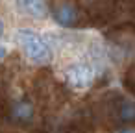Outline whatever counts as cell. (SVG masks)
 <instances>
[{"label":"cell","instance_id":"1","mask_svg":"<svg viewBox=\"0 0 135 133\" xmlns=\"http://www.w3.org/2000/svg\"><path fill=\"white\" fill-rule=\"evenodd\" d=\"M17 43L22 48V52L26 54V57L37 65H46L52 59V52L50 46L43 41L41 35H37L33 30H19L17 32Z\"/></svg>","mask_w":135,"mask_h":133},{"label":"cell","instance_id":"2","mask_svg":"<svg viewBox=\"0 0 135 133\" xmlns=\"http://www.w3.org/2000/svg\"><path fill=\"white\" fill-rule=\"evenodd\" d=\"M109 113L111 118L120 126H135V102L115 94L109 102Z\"/></svg>","mask_w":135,"mask_h":133},{"label":"cell","instance_id":"3","mask_svg":"<svg viewBox=\"0 0 135 133\" xmlns=\"http://www.w3.org/2000/svg\"><path fill=\"white\" fill-rule=\"evenodd\" d=\"M52 15H54V21L59 24V26H65V28H78L83 22V13L78 6L70 4V2H61V4H56L52 8Z\"/></svg>","mask_w":135,"mask_h":133},{"label":"cell","instance_id":"4","mask_svg":"<svg viewBox=\"0 0 135 133\" xmlns=\"http://www.w3.org/2000/svg\"><path fill=\"white\" fill-rule=\"evenodd\" d=\"M94 72L89 65H74L67 70V81L74 89H85L93 83Z\"/></svg>","mask_w":135,"mask_h":133},{"label":"cell","instance_id":"5","mask_svg":"<svg viewBox=\"0 0 135 133\" xmlns=\"http://www.w3.org/2000/svg\"><path fill=\"white\" fill-rule=\"evenodd\" d=\"M19 9L33 19H45L48 15V8L45 0H15Z\"/></svg>","mask_w":135,"mask_h":133},{"label":"cell","instance_id":"6","mask_svg":"<svg viewBox=\"0 0 135 133\" xmlns=\"http://www.w3.org/2000/svg\"><path fill=\"white\" fill-rule=\"evenodd\" d=\"M33 105L28 102V100H21L17 102L13 107H11V118L17 120L19 124H28L32 118H33Z\"/></svg>","mask_w":135,"mask_h":133},{"label":"cell","instance_id":"7","mask_svg":"<svg viewBox=\"0 0 135 133\" xmlns=\"http://www.w3.org/2000/svg\"><path fill=\"white\" fill-rule=\"evenodd\" d=\"M122 83H124V87H126V89L135 96V65H133V67H129V70L124 74Z\"/></svg>","mask_w":135,"mask_h":133},{"label":"cell","instance_id":"8","mask_svg":"<svg viewBox=\"0 0 135 133\" xmlns=\"http://www.w3.org/2000/svg\"><path fill=\"white\" fill-rule=\"evenodd\" d=\"M6 54H8V50H6V46H4V45H0V59H2V57H4Z\"/></svg>","mask_w":135,"mask_h":133},{"label":"cell","instance_id":"9","mask_svg":"<svg viewBox=\"0 0 135 133\" xmlns=\"http://www.w3.org/2000/svg\"><path fill=\"white\" fill-rule=\"evenodd\" d=\"M2 35H4V22L0 21V37H2Z\"/></svg>","mask_w":135,"mask_h":133}]
</instances>
